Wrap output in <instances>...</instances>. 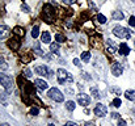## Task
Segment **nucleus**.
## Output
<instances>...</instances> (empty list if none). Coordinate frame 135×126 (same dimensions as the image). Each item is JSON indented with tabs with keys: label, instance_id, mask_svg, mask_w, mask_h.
Returning a JSON list of instances; mask_svg holds the SVG:
<instances>
[{
	"label": "nucleus",
	"instance_id": "f257e3e1",
	"mask_svg": "<svg viewBox=\"0 0 135 126\" xmlns=\"http://www.w3.org/2000/svg\"><path fill=\"white\" fill-rule=\"evenodd\" d=\"M56 78H58V82H59V84H63V85L70 84V83H72V82H74L72 75H71L68 71L63 70V68H59V70L56 71Z\"/></svg>",
	"mask_w": 135,
	"mask_h": 126
},
{
	"label": "nucleus",
	"instance_id": "f03ea898",
	"mask_svg": "<svg viewBox=\"0 0 135 126\" xmlns=\"http://www.w3.org/2000/svg\"><path fill=\"white\" fill-rule=\"evenodd\" d=\"M113 33H114V36L118 37V38H127V40H130V37H131L130 30L126 29V28H123V26H119V25L113 29Z\"/></svg>",
	"mask_w": 135,
	"mask_h": 126
},
{
	"label": "nucleus",
	"instance_id": "7ed1b4c3",
	"mask_svg": "<svg viewBox=\"0 0 135 126\" xmlns=\"http://www.w3.org/2000/svg\"><path fill=\"white\" fill-rule=\"evenodd\" d=\"M47 95H49V97H50L51 100H54V101H56V102H62V101L64 100L63 93H62L58 88H50Z\"/></svg>",
	"mask_w": 135,
	"mask_h": 126
},
{
	"label": "nucleus",
	"instance_id": "20e7f679",
	"mask_svg": "<svg viewBox=\"0 0 135 126\" xmlns=\"http://www.w3.org/2000/svg\"><path fill=\"white\" fill-rule=\"evenodd\" d=\"M0 84H1L5 89L9 91V89L13 87V80H12L11 76H8V75H5V74H0Z\"/></svg>",
	"mask_w": 135,
	"mask_h": 126
},
{
	"label": "nucleus",
	"instance_id": "39448f33",
	"mask_svg": "<svg viewBox=\"0 0 135 126\" xmlns=\"http://www.w3.org/2000/svg\"><path fill=\"white\" fill-rule=\"evenodd\" d=\"M54 16H55V11L52 9L51 5H45L44 7V17L47 22H52L54 20Z\"/></svg>",
	"mask_w": 135,
	"mask_h": 126
},
{
	"label": "nucleus",
	"instance_id": "423d86ee",
	"mask_svg": "<svg viewBox=\"0 0 135 126\" xmlns=\"http://www.w3.org/2000/svg\"><path fill=\"white\" fill-rule=\"evenodd\" d=\"M93 112H94V114H96L97 117H105L106 113H108V108H106L104 104L98 102V104L96 105V108H94Z\"/></svg>",
	"mask_w": 135,
	"mask_h": 126
},
{
	"label": "nucleus",
	"instance_id": "0eeeda50",
	"mask_svg": "<svg viewBox=\"0 0 135 126\" xmlns=\"http://www.w3.org/2000/svg\"><path fill=\"white\" fill-rule=\"evenodd\" d=\"M78 102H79L81 106H88L90 104L89 95H87V93H79V95H78Z\"/></svg>",
	"mask_w": 135,
	"mask_h": 126
},
{
	"label": "nucleus",
	"instance_id": "6e6552de",
	"mask_svg": "<svg viewBox=\"0 0 135 126\" xmlns=\"http://www.w3.org/2000/svg\"><path fill=\"white\" fill-rule=\"evenodd\" d=\"M36 72H37L38 75H41V76L52 78V75H51L52 72H51V71H50V70H49V68L46 67L45 64H44V66H37V67H36Z\"/></svg>",
	"mask_w": 135,
	"mask_h": 126
},
{
	"label": "nucleus",
	"instance_id": "1a4fd4ad",
	"mask_svg": "<svg viewBox=\"0 0 135 126\" xmlns=\"http://www.w3.org/2000/svg\"><path fill=\"white\" fill-rule=\"evenodd\" d=\"M122 72H123V67H122L119 63H114V64L112 66V74H113L114 76H121Z\"/></svg>",
	"mask_w": 135,
	"mask_h": 126
},
{
	"label": "nucleus",
	"instance_id": "9d476101",
	"mask_svg": "<svg viewBox=\"0 0 135 126\" xmlns=\"http://www.w3.org/2000/svg\"><path fill=\"white\" fill-rule=\"evenodd\" d=\"M118 53H119L121 55H129V54H130V47H129V45L125 43V42H122V43L118 46Z\"/></svg>",
	"mask_w": 135,
	"mask_h": 126
},
{
	"label": "nucleus",
	"instance_id": "9b49d317",
	"mask_svg": "<svg viewBox=\"0 0 135 126\" xmlns=\"http://www.w3.org/2000/svg\"><path fill=\"white\" fill-rule=\"evenodd\" d=\"M34 85L40 89V91H45L49 88V84L46 83L45 80H42V79H36L34 80Z\"/></svg>",
	"mask_w": 135,
	"mask_h": 126
},
{
	"label": "nucleus",
	"instance_id": "f8f14e48",
	"mask_svg": "<svg viewBox=\"0 0 135 126\" xmlns=\"http://www.w3.org/2000/svg\"><path fill=\"white\" fill-rule=\"evenodd\" d=\"M8 46L11 47V49H13V50H18V47H20V42L17 38H11L9 41H8Z\"/></svg>",
	"mask_w": 135,
	"mask_h": 126
},
{
	"label": "nucleus",
	"instance_id": "ddd939ff",
	"mask_svg": "<svg viewBox=\"0 0 135 126\" xmlns=\"http://www.w3.org/2000/svg\"><path fill=\"white\" fill-rule=\"evenodd\" d=\"M9 34V28L7 25H0V38H5Z\"/></svg>",
	"mask_w": 135,
	"mask_h": 126
},
{
	"label": "nucleus",
	"instance_id": "4468645a",
	"mask_svg": "<svg viewBox=\"0 0 135 126\" xmlns=\"http://www.w3.org/2000/svg\"><path fill=\"white\" fill-rule=\"evenodd\" d=\"M125 97H126L127 100H130V101H135V91H133V89L126 91V92H125Z\"/></svg>",
	"mask_w": 135,
	"mask_h": 126
},
{
	"label": "nucleus",
	"instance_id": "2eb2a0df",
	"mask_svg": "<svg viewBox=\"0 0 135 126\" xmlns=\"http://www.w3.org/2000/svg\"><path fill=\"white\" fill-rule=\"evenodd\" d=\"M41 40H42L44 43H49V42L51 41V36H50V33H49V32H44L42 36H41Z\"/></svg>",
	"mask_w": 135,
	"mask_h": 126
},
{
	"label": "nucleus",
	"instance_id": "dca6fc26",
	"mask_svg": "<svg viewBox=\"0 0 135 126\" xmlns=\"http://www.w3.org/2000/svg\"><path fill=\"white\" fill-rule=\"evenodd\" d=\"M75 108H76V104H75L74 101H67V102H66V109H67V110L72 112V110H75Z\"/></svg>",
	"mask_w": 135,
	"mask_h": 126
},
{
	"label": "nucleus",
	"instance_id": "f3484780",
	"mask_svg": "<svg viewBox=\"0 0 135 126\" xmlns=\"http://www.w3.org/2000/svg\"><path fill=\"white\" fill-rule=\"evenodd\" d=\"M108 46H109V50H110L112 53H114V51H115V49H118V46L114 43L113 40H108Z\"/></svg>",
	"mask_w": 135,
	"mask_h": 126
},
{
	"label": "nucleus",
	"instance_id": "a211bd4d",
	"mask_svg": "<svg viewBox=\"0 0 135 126\" xmlns=\"http://www.w3.org/2000/svg\"><path fill=\"white\" fill-rule=\"evenodd\" d=\"M113 18L114 20H122L123 18V13L121 11H114L113 12Z\"/></svg>",
	"mask_w": 135,
	"mask_h": 126
},
{
	"label": "nucleus",
	"instance_id": "6ab92c4d",
	"mask_svg": "<svg viewBox=\"0 0 135 126\" xmlns=\"http://www.w3.org/2000/svg\"><path fill=\"white\" fill-rule=\"evenodd\" d=\"M40 36V28L38 26H33V29H32V37L33 38H37Z\"/></svg>",
	"mask_w": 135,
	"mask_h": 126
},
{
	"label": "nucleus",
	"instance_id": "aec40b11",
	"mask_svg": "<svg viewBox=\"0 0 135 126\" xmlns=\"http://www.w3.org/2000/svg\"><path fill=\"white\" fill-rule=\"evenodd\" d=\"M96 20H97L100 24H105V22H106V17H105L104 15H101V13H98V15H97Z\"/></svg>",
	"mask_w": 135,
	"mask_h": 126
},
{
	"label": "nucleus",
	"instance_id": "412c9836",
	"mask_svg": "<svg viewBox=\"0 0 135 126\" xmlns=\"http://www.w3.org/2000/svg\"><path fill=\"white\" fill-rule=\"evenodd\" d=\"M58 50H59V43H58V42H56V43L54 42V43L50 45V51H51V53H56Z\"/></svg>",
	"mask_w": 135,
	"mask_h": 126
},
{
	"label": "nucleus",
	"instance_id": "4be33fe9",
	"mask_svg": "<svg viewBox=\"0 0 135 126\" xmlns=\"http://www.w3.org/2000/svg\"><path fill=\"white\" fill-rule=\"evenodd\" d=\"M34 53H36L37 55H40V57H44V51L40 49V45H38V43L34 45Z\"/></svg>",
	"mask_w": 135,
	"mask_h": 126
},
{
	"label": "nucleus",
	"instance_id": "5701e85b",
	"mask_svg": "<svg viewBox=\"0 0 135 126\" xmlns=\"http://www.w3.org/2000/svg\"><path fill=\"white\" fill-rule=\"evenodd\" d=\"M89 59H90V53L84 51V53L81 54V60H83V62H88Z\"/></svg>",
	"mask_w": 135,
	"mask_h": 126
},
{
	"label": "nucleus",
	"instance_id": "b1692460",
	"mask_svg": "<svg viewBox=\"0 0 135 126\" xmlns=\"http://www.w3.org/2000/svg\"><path fill=\"white\" fill-rule=\"evenodd\" d=\"M90 93H92V96H93L94 99H100V97H101L100 92H98L96 88H92V89H90Z\"/></svg>",
	"mask_w": 135,
	"mask_h": 126
},
{
	"label": "nucleus",
	"instance_id": "393cba45",
	"mask_svg": "<svg viewBox=\"0 0 135 126\" xmlns=\"http://www.w3.org/2000/svg\"><path fill=\"white\" fill-rule=\"evenodd\" d=\"M55 41L58 42V43H62V42L66 41V38H64V36H62V34H55Z\"/></svg>",
	"mask_w": 135,
	"mask_h": 126
},
{
	"label": "nucleus",
	"instance_id": "a878e982",
	"mask_svg": "<svg viewBox=\"0 0 135 126\" xmlns=\"http://www.w3.org/2000/svg\"><path fill=\"white\" fill-rule=\"evenodd\" d=\"M113 105H114L115 108H119V106L122 105V101H121V99H119V97L114 99V100H113Z\"/></svg>",
	"mask_w": 135,
	"mask_h": 126
},
{
	"label": "nucleus",
	"instance_id": "bb28decb",
	"mask_svg": "<svg viewBox=\"0 0 135 126\" xmlns=\"http://www.w3.org/2000/svg\"><path fill=\"white\" fill-rule=\"evenodd\" d=\"M0 68H1V70H7V68H8V64H7V62H5L3 58H0Z\"/></svg>",
	"mask_w": 135,
	"mask_h": 126
},
{
	"label": "nucleus",
	"instance_id": "cd10ccee",
	"mask_svg": "<svg viewBox=\"0 0 135 126\" xmlns=\"http://www.w3.org/2000/svg\"><path fill=\"white\" fill-rule=\"evenodd\" d=\"M15 33L18 34V36H24V34H25V32H24L20 26H16V28H15Z\"/></svg>",
	"mask_w": 135,
	"mask_h": 126
},
{
	"label": "nucleus",
	"instance_id": "c85d7f7f",
	"mask_svg": "<svg viewBox=\"0 0 135 126\" xmlns=\"http://www.w3.org/2000/svg\"><path fill=\"white\" fill-rule=\"evenodd\" d=\"M38 113H40V109H38V108L33 106V108L30 109V114H32V116H37Z\"/></svg>",
	"mask_w": 135,
	"mask_h": 126
},
{
	"label": "nucleus",
	"instance_id": "c756f323",
	"mask_svg": "<svg viewBox=\"0 0 135 126\" xmlns=\"http://www.w3.org/2000/svg\"><path fill=\"white\" fill-rule=\"evenodd\" d=\"M110 91H112L113 93H115V95H118V96L121 95V89H119V88H115V87H112V88H110Z\"/></svg>",
	"mask_w": 135,
	"mask_h": 126
},
{
	"label": "nucleus",
	"instance_id": "7c9ffc66",
	"mask_svg": "<svg viewBox=\"0 0 135 126\" xmlns=\"http://www.w3.org/2000/svg\"><path fill=\"white\" fill-rule=\"evenodd\" d=\"M21 9H22L24 12H26V13H28V12H30V8H29L26 4H22V5H21Z\"/></svg>",
	"mask_w": 135,
	"mask_h": 126
},
{
	"label": "nucleus",
	"instance_id": "2f4dec72",
	"mask_svg": "<svg viewBox=\"0 0 135 126\" xmlns=\"http://www.w3.org/2000/svg\"><path fill=\"white\" fill-rule=\"evenodd\" d=\"M24 75H25L26 78H30V76H32V72H30V70H29V68H25V70H24Z\"/></svg>",
	"mask_w": 135,
	"mask_h": 126
},
{
	"label": "nucleus",
	"instance_id": "473e14b6",
	"mask_svg": "<svg viewBox=\"0 0 135 126\" xmlns=\"http://www.w3.org/2000/svg\"><path fill=\"white\" fill-rule=\"evenodd\" d=\"M129 24H130L131 26H135V16H131V17L129 18Z\"/></svg>",
	"mask_w": 135,
	"mask_h": 126
},
{
	"label": "nucleus",
	"instance_id": "72a5a7b5",
	"mask_svg": "<svg viewBox=\"0 0 135 126\" xmlns=\"http://www.w3.org/2000/svg\"><path fill=\"white\" fill-rule=\"evenodd\" d=\"M74 64H75V66H78V67H81V63H80V59H78V58H75V59H74Z\"/></svg>",
	"mask_w": 135,
	"mask_h": 126
},
{
	"label": "nucleus",
	"instance_id": "f704fd0d",
	"mask_svg": "<svg viewBox=\"0 0 135 126\" xmlns=\"http://www.w3.org/2000/svg\"><path fill=\"white\" fill-rule=\"evenodd\" d=\"M64 4H67V5H71V4H74V3H76V0H62Z\"/></svg>",
	"mask_w": 135,
	"mask_h": 126
},
{
	"label": "nucleus",
	"instance_id": "c9c22d12",
	"mask_svg": "<svg viewBox=\"0 0 135 126\" xmlns=\"http://www.w3.org/2000/svg\"><path fill=\"white\" fill-rule=\"evenodd\" d=\"M118 126H127V124H126L125 120H119L118 121Z\"/></svg>",
	"mask_w": 135,
	"mask_h": 126
},
{
	"label": "nucleus",
	"instance_id": "e433bc0d",
	"mask_svg": "<svg viewBox=\"0 0 135 126\" xmlns=\"http://www.w3.org/2000/svg\"><path fill=\"white\" fill-rule=\"evenodd\" d=\"M64 126H78V124H75V122H71V121H68V122H66Z\"/></svg>",
	"mask_w": 135,
	"mask_h": 126
},
{
	"label": "nucleus",
	"instance_id": "4c0bfd02",
	"mask_svg": "<svg viewBox=\"0 0 135 126\" xmlns=\"http://www.w3.org/2000/svg\"><path fill=\"white\" fill-rule=\"evenodd\" d=\"M112 117H113V118H118L119 114H118V113H112Z\"/></svg>",
	"mask_w": 135,
	"mask_h": 126
},
{
	"label": "nucleus",
	"instance_id": "58836bf2",
	"mask_svg": "<svg viewBox=\"0 0 135 126\" xmlns=\"http://www.w3.org/2000/svg\"><path fill=\"white\" fill-rule=\"evenodd\" d=\"M85 126H94V124H93V122H87Z\"/></svg>",
	"mask_w": 135,
	"mask_h": 126
},
{
	"label": "nucleus",
	"instance_id": "ea45409f",
	"mask_svg": "<svg viewBox=\"0 0 135 126\" xmlns=\"http://www.w3.org/2000/svg\"><path fill=\"white\" fill-rule=\"evenodd\" d=\"M0 126H11V125H9V124H1Z\"/></svg>",
	"mask_w": 135,
	"mask_h": 126
},
{
	"label": "nucleus",
	"instance_id": "a19ab883",
	"mask_svg": "<svg viewBox=\"0 0 135 126\" xmlns=\"http://www.w3.org/2000/svg\"><path fill=\"white\" fill-rule=\"evenodd\" d=\"M47 126H55V125H52V124H50V125H47Z\"/></svg>",
	"mask_w": 135,
	"mask_h": 126
},
{
	"label": "nucleus",
	"instance_id": "79ce46f5",
	"mask_svg": "<svg viewBox=\"0 0 135 126\" xmlns=\"http://www.w3.org/2000/svg\"><path fill=\"white\" fill-rule=\"evenodd\" d=\"M134 45H135V41H134Z\"/></svg>",
	"mask_w": 135,
	"mask_h": 126
},
{
	"label": "nucleus",
	"instance_id": "37998d69",
	"mask_svg": "<svg viewBox=\"0 0 135 126\" xmlns=\"http://www.w3.org/2000/svg\"><path fill=\"white\" fill-rule=\"evenodd\" d=\"M134 1H135V0H134Z\"/></svg>",
	"mask_w": 135,
	"mask_h": 126
}]
</instances>
